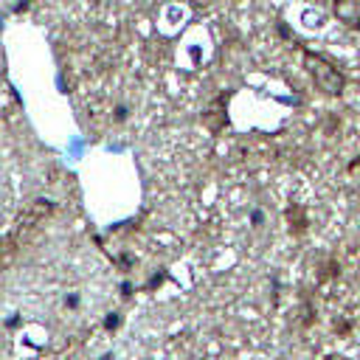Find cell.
<instances>
[{
  "label": "cell",
  "mask_w": 360,
  "mask_h": 360,
  "mask_svg": "<svg viewBox=\"0 0 360 360\" xmlns=\"http://www.w3.org/2000/svg\"><path fill=\"white\" fill-rule=\"evenodd\" d=\"M298 315H301V318H298V326H301V329H309V326L315 323V318H318V315H315V307H312L309 295H301V307H298Z\"/></svg>",
  "instance_id": "6"
},
{
  "label": "cell",
  "mask_w": 360,
  "mask_h": 360,
  "mask_svg": "<svg viewBox=\"0 0 360 360\" xmlns=\"http://www.w3.org/2000/svg\"><path fill=\"white\" fill-rule=\"evenodd\" d=\"M349 329H352L349 321H338V318H335V332H338V335H349Z\"/></svg>",
  "instance_id": "8"
},
{
  "label": "cell",
  "mask_w": 360,
  "mask_h": 360,
  "mask_svg": "<svg viewBox=\"0 0 360 360\" xmlns=\"http://www.w3.org/2000/svg\"><path fill=\"white\" fill-rule=\"evenodd\" d=\"M121 326V312H107V318H104V329L107 332H115Z\"/></svg>",
  "instance_id": "7"
},
{
  "label": "cell",
  "mask_w": 360,
  "mask_h": 360,
  "mask_svg": "<svg viewBox=\"0 0 360 360\" xmlns=\"http://www.w3.org/2000/svg\"><path fill=\"white\" fill-rule=\"evenodd\" d=\"M301 62H304V70L309 73L315 90H321L323 96H332V98L335 96H343V90H346V73L338 65H332L326 56H321V53H315L309 48L301 51Z\"/></svg>",
  "instance_id": "1"
},
{
  "label": "cell",
  "mask_w": 360,
  "mask_h": 360,
  "mask_svg": "<svg viewBox=\"0 0 360 360\" xmlns=\"http://www.w3.org/2000/svg\"><path fill=\"white\" fill-rule=\"evenodd\" d=\"M323 360H343V357H340V354H326Z\"/></svg>",
  "instance_id": "11"
},
{
  "label": "cell",
  "mask_w": 360,
  "mask_h": 360,
  "mask_svg": "<svg viewBox=\"0 0 360 360\" xmlns=\"http://www.w3.org/2000/svg\"><path fill=\"white\" fill-rule=\"evenodd\" d=\"M101 360H115V354H112V352H107V354H104Z\"/></svg>",
  "instance_id": "12"
},
{
  "label": "cell",
  "mask_w": 360,
  "mask_h": 360,
  "mask_svg": "<svg viewBox=\"0 0 360 360\" xmlns=\"http://www.w3.org/2000/svg\"><path fill=\"white\" fill-rule=\"evenodd\" d=\"M202 127H205L211 135H219V132L228 127V110H225V98H222V96H217V98L205 107V112H202Z\"/></svg>",
  "instance_id": "3"
},
{
  "label": "cell",
  "mask_w": 360,
  "mask_h": 360,
  "mask_svg": "<svg viewBox=\"0 0 360 360\" xmlns=\"http://www.w3.org/2000/svg\"><path fill=\"white\" fill-rule=\"evenodd\" d=\"M53 211V202L51 200H42V197H37V200H31L28 205H25V211L20 214V219H17V231H31V228H37L48 214Z\"/></svg>",
  "instance_id": "2"
},
{
  "label": "cell",
  "mask_w": 360,
  "mask_h": 360,
  "mask_svg": "<svg viewBox=\"0 0 360 360\" xmlns=\"http://www.w3.org/2000/svg\"><path fill=\"white\" fill-rule=\"evenodd\" d=\"M332 14L349 31H360V3L357 0H332Z\"/></svg>",
  "instance_id": "4"
},
{
  "label": "cell",
  "mask_w": 360,
  "mask_h": 360,
  "mask_svg": "<svg viewBox=\"0 0 360 360\" xmlns=\"http://www.w3.org/2000/svg\"><path fill=\"white\" fill-rule=\"evenodd\" d=\"M124 118H127V107H118L115 110V121H124Z\"/></svg>",
  "instance_id": "10"
},
{
  "label": "cell",
  "mask_w": 360,
  "mask_h": 360,
  "mask_svg": "<svg viewBox=\"0 0 360 360\" xmlns=\"http://www.w3.org/2000/svg\"><path fill=\"white\" fill-rule=\"evenodd\" d=\"M349 174H354V177L360 174V155H357V158H354V160L349 163Z\"/></svg>",
  "instance_id": "9"
},
{
  "label": "cell",
  "mask_w": 360,
  "mask_h": 360,
  "mask_svg": "<svg viewBox=\"0 0 360 360\" xmlns=\"http://www.w3.org/2000/svg\"><path fill=\"white\" fill-rule=\"evenodd\" d=\"M284 219H287V231L292 236H304L309 231V217H307V208L301 202H290L284 211Z\"/></svg>",
  "instance_id": "5"
}]
</instances>
